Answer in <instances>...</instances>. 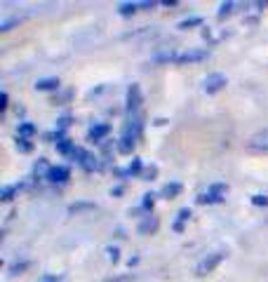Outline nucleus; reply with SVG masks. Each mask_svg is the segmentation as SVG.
I'll return each instance as SVG.
<instances>
[{"label": "nucleus", "mask_w": 268, "mask_h": 282, "mask_svg": "<svg viewBox=\"0 0 268 282\" xmlns=\"http://www.w3.org/2000/svg\"><path fill=\"white\" fill-rule=\"evenodd\" d=\"M224 257H226L224 251H214V254H207V257L202 259L200 264L195 266V275L202 277V275H207V273H212V270L217 268L221 261H224Z\"/></svg>", "instance_id": "obj_1"}, {"label": "nucleus", "mask_w": 268, "mask_h": 282, "mask_svg": "<svg viewBox=\"0 0 268 282\" xmlns=\"http://www.w3.org/2000/svg\"><path fill=\"white\" fill-rule=\"evenodd\" d=\"M226 186L224 184H214L212 188H207L205 193H200V198H198V203L200 205H214V203H221L226 195Z\"/></svg>", "instance_id": "obj_2"}, {"label": "nucleus", "mask_w": 268, "mask_h": 282, "mask_svg": "<svg viewBox=\"0 0 268 282\" xmlns=\"http://www.w3.org/2000/svg\"><path fill=\"white\" fill-rule=\"evenodd\" d=\"M226 82H228V78L224 73H209L207 78L202 80V90L207 94H214V92H219V90H224Z\"/></svg>", "instance_id": "obj_3"}, {"label": "nucleus", "mask_w": 268, "mask_h": 282, "mask_svg": "<svg viewBox=\"0 0 268 282\" xmlns=\"http://www.w3.org/2000/svg\"><path fill=\"white\" fill-rule=\"evenodd\" d=\"M207 49L202 47H193V49H183V52H179L177 62L174 64H195V62H202V59H207Z\"/></svg>", "instance_id": "obj_4"}, {"label": "nucleus", "mask_w": 268, "mask_h": 282, "mask_svg": "<svg viewBox=\"0 0 268 282\" xmlns=\"http://www.w3.org/2000/svg\"><path fill=\"white\" fill-rule=\"evenodd\" d=\"M177 57H179L177 47H172V45H165V47H158L155 52H153L151 59L155 64H170V62H177Z\"/></svg>", "instance_id": "obj_5"}, {"label": "nucleus", "mask_w": 268, "mask_h": 282, "mask_svg": "<svg viewBox=\"0 0 268 282\" xmlns=\"http://www.w3.org/2000/svg\"><path fill=\"white\" fill-rule=\"evenodd\" d=\"M141 104H144L141 87L137 85V82H132V85H129V90H127V110H129V113H137Z\"/></svg>", "instance_id": "obj_6"}, {"label": "nucleus", "mask_w": 268, "mask_h": 282, "mask_svg": "<svg viewBox=\"0 0 268 282\" xmlns=\"http://www.w3.org/2000/svg\"><path fill=\"white\" fill-rule=\"evenodd\" d=\"M247 148L250 151H268V129H261L247 139Z\"/></svg>", "instance_id": "obj_7"}, {"label": "nucleus", "mask_w": 268, "mask_h": 282, "mask_svg": "<svg viewBox=\"0 0 268 282\" xmlns=\"http://www.w3.org/2000/svg\"><path fill=\"white\" fill-rule=\"evenodd\" d=\"M71 177V172H68V167L64 165H55V167H49V172H47V181H52V184H64L66 179Z\"/></svg>", "instance_id": "obj_8"}, {"label": "nucleus", "mask_w": 268, "mask_h": 282, "mask_svg": "<svg viewBox=\"0 0 268 282\" xmlns=\"http://www.w3.org/2000/svg\"><path fill=\"white\" fill-rule=\"evenodd\" d=\"M109 132H111V125L99 123V125H94V127H90L87 136H90V141H101L106 134H109Z\"/></svg>", "instance_id": "obj_9"}, {"label": "nucleus", "mask_w": 268, "mask_h": 282, "mask_svg": "<svg viewBox=\"0 0 268 282\" xmlns=\"http://www.w3.org/2000/svg\"><path fill=\"white\" fill-rule=\"evenodd\" d=\"M36 90H40V92L59 90V78H40V80L36 82Z\"/></svg>", "instance_id": "obj_10"}, {"label": "nucleus", "mask_w": 268, "mask_h": 282, "mask_svg": "<svg viewBox=\"0 0 268 282\" xmlns=\"http://www.w3.org/2000/svg\"><path fill=\"white\" fill-rule=\"evenodd\" d=\"M134 146H137V139H134V136H127V134H122V139H120V144H118V151H120V153H132L134 151Z\"/></svg>", "instance_id": "obj_11"}, {"label": "nucleus", "mask_w": 268, "mask_h": 282, "mask_svg": "<svg viewBox=\"0 0 268 282\" xmlns=\"http://www.w3.org/2000/svg\"><path fill=\"white\" fill-rule=\"evenodd\" d=\"M57 151L64 153V155H73L75 146H73V141L71 139H61V141H57Z\"/></svg>", "instance_id": "obj_12"}, {"label": "nucleus", "mask_w": 268, "mask_h": 282, "mask_svg": "<svg viewBox=\"0 0 268 282\" xmlns=\"http://www.w3.org/2000/svg\"><path fill=\"white\" fill-rule=\"evenodd\" d=\"M179 193H181V184H177V181H174V184H167V186L163 188V198H167V200L177 198Z\"/></svg>", "instance_id": "obj_13"}, {"label": "nucleus", "mask_w": 268, "mask_h": 282, "mask_svg": "<svg viewBox=\"0 0 268 282\" xmlns=\"http://www.w3.org/2000/svg\"><path fill=\"white\" fill-rule=\"evenodd\" d=\"M155 231H158V221H155V219H146L144 223H139V233L141 235L155 233Z\"/></svg>", "instance_id": "obj_14"}, {"label": "nucleus", "mask_w": 268, "mask_h": 282, "mask_svg": "<svg viewBox=\"0 0 268 282\" xmlns=\"http://www.w3.org/2000/svg\"><path fill=\"white\" fill-rule=\"evenodd\" d=\"M80 165L85 167L87 172H92V170H97V167H99V162H97V158H94V155L85 153V155H83V160H80Z\"/></svg>", "instance_id": "obj_15"}, {"label": "nucleus", "mask_w": 268, "mask_h": 282, "mask_svg": "<svg viewBox=\"0 0 268 282\" xmlns=\"http://www.w3.org/2000/svg\"><path fill=\"white\" fill-rule=\"evenodd\" d=\"M202 19L200 17H191V19H183V21H179L177 29H181V31H186V29H193V26H200Z\"/></svg>", "instance_id": "obj_16"}, {"label": "nucleus", "mask_w": 268, "mask_h": 282, "mask_svg": "<svg viewBox=\"0 0 268 282\" xmlns=\"http://www.w3.org/2000/svg\"><path fill=\"white\" fill-rule=\"evenodd\" d=\"M137 7H139L137 3H122V5L118 7V12H120L122 17H129V14H134V12H137Z\"/></svg>", "instance_id": "obj_17"}, {"label": "nucleus", "mask_w": 268, "mask_h": 282, "mask_svg": "<svg viewBox=\"0 0 268 282\" xmlns=\"http://www.w3.org/2000/svg\"><path fill=\"white\" fill-rule=\"evenodd\" d=\"M189 216H191V209H186V207H183V209H179V214H177V223H174V228H177V231H181V228H183V221H189Z\"/></svg>", "instance_id": "obj_18"}, {"label": "nucleus", "mask_w": 268, "mask_h": 282, "mask_svg": "<svg viewBox=\"0 0 268 282\" xmlns=\"http://www.w3.org/2000/svg\"><path fill=\"white\" fill-rule=\"evenodd\" d=\"M17 188H19V186H5V188H3V193H0V200H3V203H10Z\"/></svg>", "instance_id": "obj_19"}, {"label": "nucleus", "mask_w": 268, "mask_h": 282, "mask_svg": "<svg viewBox=\"0 0 268 282\" xmlns=\"http://www.w3.org/2000/svg\"><path fill=\"white\" fill-rule=\"evenodd\" d=\"M33 132H36V125H31V123H21V125H19V134H21V136H31Z\"/></svg>", "instance_id": "obj_20"}, {"label": "nucleus", "mask_w": 268, "mask_h": 282, "mask_svg": "<svg viewBox=\"0 0 268 282\" xmlns=\"http://www.w3.org/2000/svg\"><path fill=\"white\" fill-rule=\"evenodd\" d=\"M17 148L21 151V153H31V151H33L31 141H29V139H24V136H21V139H17Z\"/></svg>", "instance_id": "obj_21"}, {"label": "nucleus", "mask_w": 268, "mask_h": 282, "mask_svg": "<svg viewBox=\"0 0 268 282\" xmlns=\"http://www.w3.org/2000/svg\"><path fill=\"white\" fill-rule=\"evenodd\" d=\"M141 172V160H137L134 158V162L132 165L127 167V170H125V172H120V174H139Z\"/></svg>", "instance_id": "obj_22"}, {"label": "nucleus", "mask_w": 268, "mask_h": 282, "mask_svg": "<svg viewBox=\"0 0 268 282\" xmlns=\"http://www.w3.org/2000/svg\"><path fill=\"white\" fill-rule=\"evenodd\" d=\"M85 209H94V205L92 203H78V205H71L68 212H85Z\"/></svg>", "instance_id": "obj_23"}, {"label": "nucleus", "mask_w": 268, "mask_h": 282, "mask_svg": "<svg viewBox=\"0 0 268 282\" xmlns=\"http://www.w3.org/2000/svg\"><path fill=\"white\" fill-rule=\"evenodd\" d=\"M21 19L19 17H12V19H5L3 24H0V31H10V26H14V24H19Z\"/></svg>", "instance_id": "obj_24"}, {"label": "nucleus", "mask_w": 268, "mask_h": 282, "mask_svg": "<svg viewBox=\"0 0 268 282\" xmlns=\"http://www.w3.org/2000/svg\"><path fill=\"white\" fill-rule=\"evenodd\" d=\"M231 12H233V3H224V5L219 7V17H228Z\"/></svg>", "instance_id": "obj_25"}, {"label": "nucleus", "mask_w": 268, "mask_h": 282, "mask_svg": "<svg viewBox=\"0 0 268 282\" xmlns=\"http://www.w3.org/2000/svg\"><path fill=\"white\" fill-rule=\"evenodd\" d=\"M252 203L254 205H259V207H268V195H252Z\"/></svg>", "instance_id": "obj_26"}, {"label": "nucleus", "mask_w": 268, "mask_h": 282, "mask_svg": "<svg viewBox=\"0 0 268 282\" xmlns=\"http://www.w3.org/2000/svg\"><path fill=\"white\" fill-rule=\"evenodd\" d=\"M26 266H29V264H14V266H12V268H10V273H12V275H17L19 270H24V268H26Z\"/></svg>", "instance_id": "obj_27"}, {"label": "nucleus", "mask_w": 268, "mask_h": 282, "mask_svg": "<svg viewBox=\"0 0 268 282\" xmlns=\"http://www.w3.org/2000/svg\"><path fill=\"white\" fill-rule=\"evenodd\" d=\"M7 108V92L0 94V110H5Z\"/></svg>", "instance_id": "obj_28"}, {"label": "nucleus", "mask_w": 268, "mask_h": 282, "mask_svg": "<svg viewBox=\"0 0 268 282\" xmlns=\"http://www.w3.org/2000/svg\"><path fill=\"white\" fill-rule=\"evenodd\" d=\"M109 257L113 259V261H118V247H109Z\"/></svg>", "instance_id": "obj_29"}, {"label": "nucleus", "mask_w": 268, "mask_h": 282, "mask_svg": "<svg viewBox=\"0 0 268 282\" xmlns=\"http://www.w3.org/2000/svg\"><path fill=\"white\" fill-rule=\"evenodd\" d=\"M144 207H153V195H151V193L144 195Z\"/></svg>", "instance_id": "obj_30"}, {"label": "nucleus", "mask_w": 268, "mask_h": 282, "mask_svg": "<svg viewBox=\"0 0 268 282\" xmlns=\"http://www.w3.org/2000/svg\"><path fill=\"white\" fill-rule=\"evenodd\" d=\"M68 120H71V118H68V116H64V118L59 120V127H66V125H68Z\"/></svg>", "instance_id": "obj_31"}, {"label": "nucleus", "mask_w": 268, "mask_h": 282, "mask_svg": "<svg viewBox=\"0 0 268 282\" xmlns=\"http://www.w3.org/2000/svg\"><path fill=\"white\" fill-rule=\"evenodd\" d=\"M155 172H158V170H155V167H151V170L146 172V179H153V177H155Z\"/></svg>", "instance_id": "obj_32"}, {"label": "nucleus", "mask_w": 268, "mask_h": 282, "mask_svg": "<svg viewBox=\"0 0 268 282\" xmlns=\"http://www.w3.org/2000/svg\"><path fill=\"white\" fill-rule=\"evenodd\" d=\"M163 5H165V7H174V5H177V0H165Z\"/></svg>", "instance_id": "obj_33"}, {"label": "nucleus", "mask_w": 268, "mask_h": 282, "mask_svg": "<svg viewBox=\"0 0 268 282\" xmlns=\"http://www.w3.org/2000/svg\"><path fill=\"white\" fill-rule=\"evenodd\" d=\"M139 7H146V10H153V7H155V3H141Z\"/></svg>", "instance_id": "obj_34"}]
</instances>
